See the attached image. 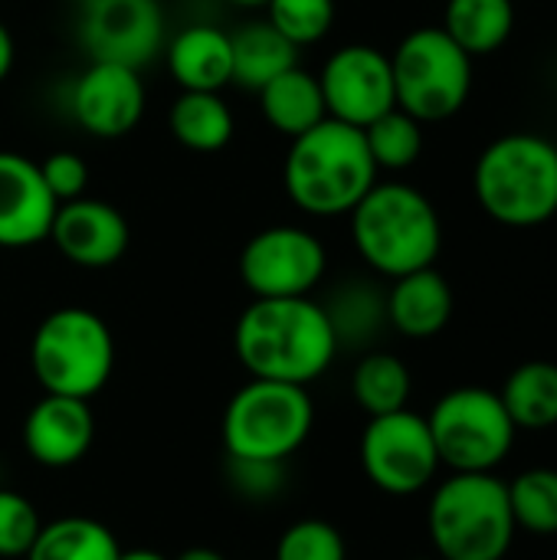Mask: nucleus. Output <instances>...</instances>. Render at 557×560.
<instances>
[{
  "label": "nucleus",
  "mask_w": 557,
  "mask_h": 560,
  "mask_svg": "<svg viewBox=\"0 0 557 560\" xmlns=\"http://www.w3.org/2000/svg\"><path fill=\"white\" fill-rule=\"evenodd\" d=\"M233 348L250 377L309 387L332 368L338 338L312 295L256 299L236 322Z\"/></svg>",
  "instance_id": "1"
},
{
  "label": "nucleus",
  "mask_w": 557,
  "mask_h": 560,
  "mask_svg": "<svg viewBox=\"0 0 557 560\" xmlns=\"http://www.w3.org/2000/svg\"><path fill=\"white\" fill-rule=\"evenodd\" d=\"M286 194L312 217H345L378 184L364 131L335 118L292 138L282 167Z\"/></svg>",
  "instance_id": "2"
},
{
  "label": "nucleus",
  "mask_w": 557,
  "mask_h": 560,
  "mask_svg": "<svg viewBox=\"0 0 557 560\" xmlns=\"http://www.w3.org/2000/svg\"><path fill=\"white\" fill-rule=\"evenodd\" d=\"M483 213L512 230L557 217V144L535 131H512L483 148L473 167Z\"/></svg>",
  "instance_id": "3"
},
{
  "label": "nucleus",
  "mask_w": 557,
  "mask_h": 560,
  "mask_svg": "<svg viewBox=\"0 0 557 560\" xmlns=\"http://www.w3.org/2000/svg\"><path fill=\"white\" fill-rule=\"evenodd\" d=\"M348 217L361 259L387 279L427 269L440 256V213L410 184H374Z\"/></svg>",
  "instance_id": "4"
},
{
  "label": "nucleus",
  "mask_w": 557,
  "mask_h": 560,
  "mask_svg": "<svg viewBox=\"0 0 557 560\" xmlns=\"http://www.w3.org/2000/svg\"><path fill=\"white\" fill-rule=\"evenodd\" d=\"M427 532L443 560H502L519 532L506 482L496 472H453L430 495Z\"/></svg>",
  "instance_id": "5"
},
{
  "label": "nucleus",
  "mask_w": 557,
  "mask_h": 560,
  "mask_svg": "<svg viewBox=\"0 0 557 560\" xmlns=\"http://www.w3.org/2000/svg\"><path fill=\"white\" fill-rule=\"evenodd\" d=\"M30 368L43 394L92 400L115 371L112 328L89 308H56L33 331Z\"/></svg>",
  "instance_id": "6"
},
{
  "label": "nucleus",
  "mask_w": 557,
  "mask_h": 560,
  "mask_svg": "<svg viewBox=\"0 0 557 560\" xmlns=\"http://www.w3.org/2000/svg\"><path fill=\"white\" fill-rule=\"evenodd\" d=\"M315 427L309 387L259 381L243 384L223 410V446L230 459H292Z\"/></svg>",
  "instance_id": "7"
},
{
  "label": "nucleus",
  "mask_w": 557,
  "mask_h": 560,
  "mask_svg": "<svg viewBox=\"0 0 557 560\" xmlns=\"http://www.w3.org/2000/svg\"><path fill=\"white\" fill-rule=\"evenodd\" d=\"M391 72L397 108L420 125L453 118L473 92V56L460 49L443 26L407 33L391 56Z\"/></svg>",
  "instance_id": "8"
},
{
  "label": "nucleus",
  "mask_w": 557,
  "mask_h": 560,
  "mask_svg": "<svg viewBox=\"0 0 557 560\" xmlns=\"http://www.w3.org/2000/svg\"><path fill=\"white\" fill-rule=\"evenodd\" d=\"M427 427L440 466L453 472H496L519 436L499 390L489 387H456L443 394L427 413Z\"/></svg>",
  "instance_id": "9"
},
{
  "label": "nucleus",
  "mask_w": 557,
  "mask_h": 560,
  "mask_svg": "<svg viewBox=\"0 0 557 560\" xmlns=\"http://www.w3.org/2000/svg\"><path fill=\"white\" fill-rule=\"evenodd\" d=\"M358 459L368 482L397 499L430 489L440 472V453L427 417L414 413L410 407L384 417H368Z\"/></svg>",
  "instance_id": "10"
},
{
  "label": "nucleus",
  "mask_w": 557,
  "mask_h": 560,
  "mask_svg": "<svg viewBox=\"0 0 557 560\" xmlns=\"http://www.w3.org/2000/svg\"><path fill=\"white\" fill-rule=\"evenodd\" d=\"M328 269L325 246L302 226L259 230L240 253V279L253 299L312 295Z\"/></svg>",
  "instance_id": "11"
},
{
  "label": "nucleus",
  "mask_w": 557,
  "mask_h": 560,
  "mask_svg": "<svg viewBox=\"0 0 557 560\" xmlns=\"http://www.w3.org/2000/svg\"><path fill=\"white\" fill-rule=\"evenodd\" d=\"M76 33L92 62L141 69L164 43V10L158 0H82Z\"/></svg>",
  "instance_id": "12"
},
{
  "label": "nucleus",
  "mask_w": 557,
  "mask_h": 560,
  "mask_svg": "<svg viewBox=\"0 0 557 560\" xmlns=\"http://www.w3.org/2000/svg\"><path fill=\"white\" fill-rule=\"evenodd\" d=\"M318 85L328 118L355 128H368L374 118L397 108L391 56L368 43H351L332 52Z\"/></svg>",
  "instance_id": "13"
},
{
  "label": "nucleus",
  "mask_w": 557,
  "mask_h": 560,
  "mask_svg": "<svg viewBox=\"0 0 557 560\" xmlns=\"http://www.w3.org/2000/svg\"><path fill=\"white\" fill-rule=\"evenodd\" d=\"M72 115L95 138H125L144 115V82L138 69L92 62L72 85Z\"/></svg>",
  "instance_id": "14"
},
{
  "label": "nucleus",
  "mask_w": 557,
  "mask_h": 560,
  "mask_svg": "<svg viewBox=\"0 0 557 560\" xmlns=\"http://www.w3.org/2000/svg\"><path fill=\"white\" fill-rule=\"evenodd\" d=\"M49 240L69 262H76L82 269H105L125 256L128 223L112 203L92 200V197H76V200L56 207Z\"/></svg>",
  "instance_id": "15"
},
{
  "label": "nucleus",
  "mask_w": 557,
  "mask_h": 560,
  "mask_svg": "<svg viewBox=\"0 0 557 560\" xmlns=\"http://www.w3.org/2000/svg\"><path fill=\"white\" fill-rule=\"evenodd\" d=\"M95 440V417L89 400L43 394L23 420V446L33 463L46 469H69L85 459Z\"/></svg>",
  "instance_id": "16"
},
{
  "label": "nucleus",
  "mask_w": 557,
  "mask_h": 560,
  "mask_svg": "<svg viewBox=\"0 0 557 560\" xmlns=\"http://www.w3.org/2000/svg\"><path fill=\"white\" fill-rule=\"evenodd\" d=\"M56 207L39 164L16 151H0V246L23 249L49 240Z\"/></svg>",
  "instance_id": "17"
},
{
  "label": "nucleus",
  "mask_w": 557,
  "mask_h": 560,
  "mask_svg": "<svg viewBox=\"0 0 557 560\" xmlns=\"http://www.w3.org/2000/svg\"><path fill=\"white\" fill-rule=\"evenodd\" d=\"M384 299L387 325L414 341L440 335L453 318V289L433 266L397 276Z\"/></svg>",
  "instance_id": "18"
},
{
  "label": "nucleus",
  "mask_w": 557,
  "mask_h": 560,
  "mask_svg": "<svg viewBox=\"0 0 557 560\" xmlns=\"http://www.w3.org/2000/svg\"><path fill=\"white\" fill-rule=\"evenodd\" d=\"M167 69L181 92H220L233 82L230 33L207 23L181 30L167 46Z\"/></svg>",
  "instance_id": "19"
},
{
  "label": "nucleus",
  "mask_w": 557,
  "mask_h": 560,
  "mask_svg": "<svg viewBox=\"0 0 557 560\" xmlns=\"http://www.w3.org/2000/svg\"><path fill=\"white\" fill-rule=\"evenodd\" d=\"M259 108H263L266 121L286 138H299L302 131H309L328 118L318 75L305 72L302 66H292L282 75H276L269 85H263Z\"/></svg>",
  "instance_id": "20"
},
{
  "label": "nucleus",
  "mask_w": 557,
  "mask_h": 560,
  "mask_svg": "<svg viewBox=\"0 0 557 560\" xmlns=\"http://www.w3.org/2000/svg\"><path fill=\"white\" fill-rule=\"evenodd\" d=\"M443 30L473 59L492 56L515 33V0H446Z\"/></svg>",
  "instance_id": "21"
},
{
  "label": "nucleus",
  "mask_w": 557,
  "mask_h": 560,
  "mask_svg": "<svg viewBox=\"0 0 557 560\" xmlns=\"http://www.w3.org/2000/svg\"><path fill=\"white\" fill-rule=\"evenodd\" d=\"M230 46H233V82H240L250 92H259L276 75L299 66L295 62L299 46H292L269 20H256L230 33Z\"/></svg>",
  "instance_id": "22"
},
{
  "label": "nucleus",
  "mask_w": 557,
  "mask_h": 560,
  "mask_svg": "<svg viewBox=\"0 0 557 560\" xmlns=\"http://www.w3.org/2000/svg\"><path fill=\"white\" fill-rule=\"evenodd\" d=\"M499 397L515 430H535V433L552 430L557 427V364L555 361L519 364L506 377Z\"/></svg>",
  "instance_id": "23"
},
{
  "label": "nucleus",
  "mask_w": 557,
  "mask_h": 560,
  "mask_svg": "<svg viewBox=\"0 0 557 560\" xmlns=\"http://www.w3.org/2000/svg\"><path fill=\"white\" fill-rule=\"evenodd\" d=\"M118 555L121 548L108 525L85 515H66L39 528L23 560H118Z\"/></svg>",
  "instance_id": "24"
},
{
  "label": "nucleus",
  "mask_w": 557,
  "mask_h": 560,
  "mask_svg": "<svg viewBox=\"0 0 557 560\" xmlns=\"http://www.w3.org/2000/svg\"><path fill=\"white\" fill-rule=\"evenodd\" d=\"M171 135L190 151H220L233 138V112L220 92H181L171 105Z\"/></svg>",
  "instance_id": "25"
},
{
  "label": "nucleus",
  "mask_w": 557,
  "mask_h": 560,
  "mask_svg": "<svg viewBox=\"0 0 557 560\" xmlns=\"http://www.w3.org/2000/svg\"><path fill=\"white\" fill-rule=\"evenodd\" d=\"M414 377L397 354L368 351L351 374V397L368 417L397 413L410 404Z\"/></svg>",
  "instance_id": "26"
},
{
  "label": "nucleus",
  "mask_w": 557,
  "mask_h": 560,
  "mask_svg": "<svg viewBox=\"0 0 557 560\" xmlns=\"http://www.w3.org/2000/svg\"><path fill=\"white\" fill-rule=\"evenodd\" d=\"M325 315L335 328L338 348H361L368 341H374L381 335V328L387 325V299L364 282H355L348 289H341L332 305H325Z\"/></svg>",
  "instance_id": "27"
},
{
  "label": "nucleus",
  "mask_w": 557,
  "mask_h": 560,
  "mask_svg": "<svg viewBox=\"0 0 557 560\" xmlns=\"http://www.w3.org/2000/svg\"><path fill=\"white\" fill-rule=\"evenodd\" d=\"M361 131L378 171H407L423 154V125L404 108L384 112Z\"/></svg>",
  "instance_id": "28"
},
{
  "label": "nucleus",
  "mask_w": 557,
  "mask_h": 560,
  "mask_svg": "<svg viewBox=\"0 0 557 560\" xmlns=\"http://www.w3.org/2000/svg\"><path fill=\"white\" fill-rule=\"evenodd\" d=\"M506 489L515 528L542 538L557 535V469H525Z\"/></svg>",
  "instance_id": "29"
},
{
  "label": "nucleus",
  "mask_w": 557,
  "mask_h": 560,
  "mask_svg": "<svg viewBox=\"0 0 557 560\" xmlns=\"http://www.w3.org/2000/svg\"><path fill=\"white\" fill-rule=\"evenodd\" d=\"M269 23L292 43L309 46L325 39L335 23V0H269Z\"/></svg>",
  "instance_id": "30"
},
{
  "label": "nucleus",
  "mask_w": 557,
  "mask_h": 560,
  "mask_svg": "<svg viewBox=\"0 0 557 560\" xmlns=\"http://www.w3.org/2000/svg\"><path fill=\"white\" fill-rule=\"evenodd\" d=\"M272 560H348V548L332 522L302 518L282 532Z\"/></svg>",
  "instance_id": "31"
},
{
  "label": "nucleus",
  "mask_w": 557,
  "mask_h": 560,
  "mask_svg": "<svg viewBox=\"0 0 557 560\" xmlns=\"http://www.w3.org/2000/svg\"><path fill=\"white\" fill-rule=\"evenodd\" d=\"M39 528L36 505L13 489H0V558H26Z\"/></svg>",
  "instance_id": "32"
},
{
  "label": "nucleus",
  "mask_w": 557,
  "mask_h": 560,
  "mask_svg": "<svg viewBox=\"0 0 557 560\" xmlns=\"http://www.w3.org/2000/svg\"><path fill=\"white\" fill-rule=\"evenodd\" d=\"M227 479L230 486L250 502H269L282 492L286 463H263V459H230L227 456Z\"/></svg>",
  "instance_id": "33"
},
{
  "label": "nucleus",
  "mask_w": 557,
  "mask_h": 560,
  "mask_svg": "<svg viewBox=\"0 0 557 560\" xmlns=\"http://www.w3.org/2000/svg\"><path fill=\"white\" fill-rule=\"evenodd\" d=\"M39 174H43V184L49 187V194L56 197V203H69V200L82 197V190L89 184V167L72 151H53L39 164Z\"/></svg>",
  "instance_id": "34"
},
{
  "label": "nucleus",
  "mask_w": 557,
  "mask_h": 560,
  "mask_svg": "<svg viewBox=\"0 0 557 560\" xmlns=\"http://www.w3.org/2000/svg\"><path fill=\"white\" fill-rule=\"evenodd\" d=\"M10 69H13V36H10V30L0 23V82L10 75Z\"/></svg>",
  "instance_id": "35"
},
{
  "label": "nucleus",
  "mask_w": 557,
  "mask_h": 560,
  "mask_svg": "<svg viewBox=\"0 0 557 560\" xmlns=\"http://www.w3.org/2000/svg\"><path fill=\"white\" fill-rule=\"evenodd\" d=\"M174 560H227L220 551H213V548H187L184 555H177Z\"/></svg>",
  "instance_id": "36"
},
{
  "label": "nucleus",
  "mask_w": 557,
  "mask_h": 560,
  "mask_svg": "<svg viewBox=\"0 0 557 560\" xmlns=\"http://www.w3.org/2000/svg\"><path fill=\"white\" fill-rule=\"evenodd\" d=\"M118 560H167L164 555L151 551V548H135V551H121Z\"/></svg>",
  "instance_id": "37"
},
{
  "label": "nucleus",
  "mask_w": 557,
  "mask_h": 560,
  "mask_svg": "<svg viewBox=\"0 0 557 560\" xmlns=\"http://www.w3.org/2000/svg\"><path fill=\"white\" fill-rule=\"evenodd\" d=\"M230 3H236V7H266L269 0H230Z\"/></svg>",
  "instance_id": "38"
}]
</instances>
